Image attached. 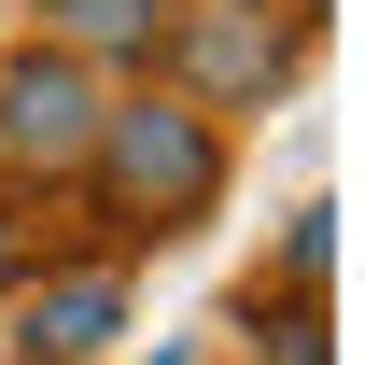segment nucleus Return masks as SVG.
Here are the masks:
<instances>
[{"instance_id": "nucleus-1", "label": "nucleus", "mask_w": 365, "mask_h": 365, "mask_svg": "<svg viewBox=\"0 0 365 365\" xmlns=\"http://www.w3.org/2000/svg\"><path fill=\"white\" fill-rule=\"evenodd\" d=\"M225 197H239V127L225 113H197L182 85H113V113H98V155L85 182L56 197L71 211V253H182V239H211L225 225Z\"/></svg>"}, {"instance_id": "nucleus-2", "label": "nucleus", "mask_w": 365, "mask_h": 365, "mask_svg": "<svg viewBox=\"0 0 365 365\" xmlns=\"http://www.w3.org/2000/svg\"><path fill=\"white\" fill-rule=\"evenodd\" d=\"M295 71H309V29H295L281 0H169L155 85H182L197 113L253 127V113H281V98H295Z\"/></svg>"}, {"instance_id": "nucleus-3", "label": "nucleus", "mask_w": 365, "mask_h": 365, "mask_svg": "<svg viewBox=\"0 0 365 365\" xmlns=\"http://www.w3.org/2000/svg\"><path fill=\"white\" fill-rule=\"evenodd\" d=\"M98 113H113V85H98L85 56H56V43H0V197H29V211H56L71 182H85L98 155Z\"/></svg>"}, {"instance_id": "nucleus-4", "label": "nucleus", "mask_w": 365, "mask_h": 365, "mask_svg": "<svg viewBox=\"0 0 365 365\" xmlns=\"http://www.w3.org/2000/svg\"><path fill=\"white\" fill-rule=\"evenodd\" d=\"M0 309H14V365H98L140 323V267L127 253H43Z\"/></svg>"}, {"instance_id": "nucleus-5", "label": "nucleus", "mask_w": 365, "mask_h": 365, "mask_svg": "<svg viewBox=\"0 0 365 365\" xmlns=\"http://www.w3.org/2000/svg\"><path fill=\"white\" fill-rule=\"evenodd\" d=\"M29 43L85 56L98 85H155V43H169V0H29Z\"/></svg>"}, {"instance_id": "nucleus-6", "label": "nucleus", "mask_w": 365, "mask_h": 365, "mask_svg": "<svg viewBox=\"0 0 365 365\" xmlns=\"http://www.w3.org/2000/svg\"><path fill=\"white\" fill-rule=\"evenodd\" d=\"M323 281H337V197H295L267 239V267H253V295H281V309H323Z\"/></svg>"}, {"instance_id": "nucleus-7", "label": "nucleus", "mask_w": 365, "mask_h": 365, "mask_svg": "<svg viewBox=\"0 0 365 365\" xmlns=\"http://www.w3.org/2000/svg\"><path fill=\"white\" fill-rule=\"evenodd\" d=\"M56 253V211H29V197H0V295H14V281L43 267Z\"/></svg>"}, {"instance_id": "nucleus-8", "label": "nucleus", "mask_w": 365, "mask_h": 365, "mask_svg": "<svg viewBox=\"0 0 365 365\" xmlns=\"http://www.w3.org/2000/svg\"><path fill=\"white\" fill-rule=\"evenodd\" d=\"M239 365H337V337H281V351H239Z\"/></svg>"}, {"instance_id": "nucleus-9", "label": "nucleus", "mask_w": 365, "mask_h": 365, "mask_svg": "<svg viewBox=\"0 0 365 365\" xmlns=\"http://www.w3.org/2000/svg\"><path fill=\"white\" fill-rule=\"evenodd\" d=\"M281 14H295V29H309V43H323V14H337V0H281Z\"/></svg>"}, {"instance_id": "nucleus-10", "label": "nucleus", "mask_w": 365, "mask_h": 365, "mask_svg": "<svg viewBox=\"0 0 365 365\" xmlns=\"http://www.w3.org/2000/svg\"><path fill=\"white\" fill-rule=\"evenodd\" d=\"M140 365H197V351H140Z\"/></svg>"}, {"instance_id": "nucleus-11", "label": "nucleus", "mask_w": 365, "mask_h": 365, "mask_svg": "<svg viewBox=\"0 0 365 365\" xmlns=\"http://www.w3.org/2000/svg\"><path fill=\"white\" fill-rule=\"evenodd\" d=\"M0 14H14V0H0Z\"/></svg>"}]
</instances>
